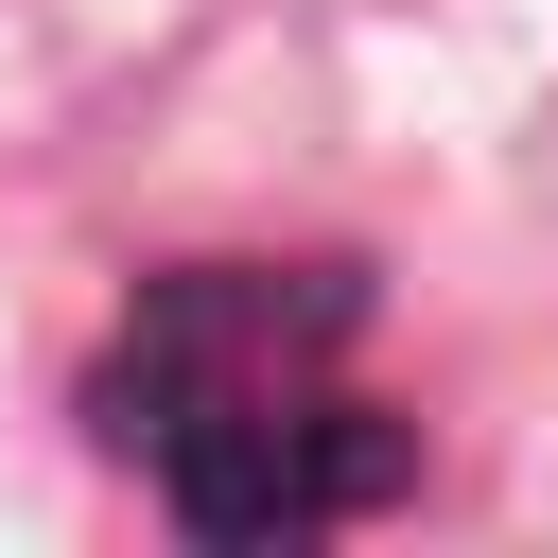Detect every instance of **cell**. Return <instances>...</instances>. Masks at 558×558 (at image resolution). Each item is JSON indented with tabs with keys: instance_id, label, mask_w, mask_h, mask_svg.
<instances>
[{
	"instance_id": "cell-1",
	"label": "cell",
	"mask_w": 558,
	"mask_h": 558,
	"mask_svg": "<svg viewBox=\"0 0 558 558\" xmlns=\"http://www.w3.org/2000/svg\"><path fill=\"white\" fill-rule=\"evenodd\" d=\"M366 262H157L87 366V436L157 488V523L279 558L384 523L418 488V418L366 401Z\"/></svg>"
}]
</instances>
